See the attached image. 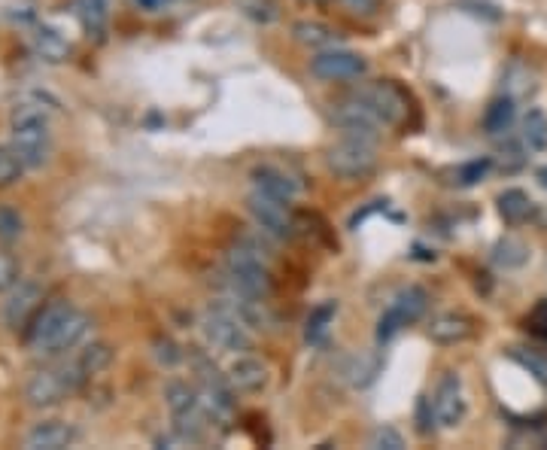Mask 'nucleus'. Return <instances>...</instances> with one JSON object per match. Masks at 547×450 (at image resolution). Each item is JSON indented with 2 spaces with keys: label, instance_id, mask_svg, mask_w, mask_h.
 <instances>
[{
  "label": "nucleus",
  "instance_id": "1",
  "mask_svg": "<svg viewBox=\"0 0 547 450\" xmlns=\"http://www.w3.org/2000/svg\"><path fill=\"white\" fill-rule=\"evenodd\" d=\"M225 277L234 292L262 298V302H268L274 292V277H271L268 259L256 241H241L225 256Z\"/></svg>",
  "mask_w": 547,
  "mask_h": 450
},
{
  "label": "nucleus",
  "instance_id": "2",
  "mask_svg": "<svg viewBox=\"0 0 547 450\" xmlns=\"http://www.w3.org/2000/svg\"><path fill=\"white\" fill-rule=\"evenodd\" d=\"M89 374L83 371L80 362L58 365V368H43L25 384V399L31 408H55L61 405L70 393H76L86 384Z\"/></svg>",
  "mask_w": 547,
  "mask_h": 450
},
{
  "label": "nucleus",
  "instance_id": "3",
  "mask_svg": "<svg viewBox=\"0 0 547 450\" xmlns=\"http://www.w3.org/2000/svg\"><path fill=\"white\" fill-rule=\"evenodd\" d=\"M350 98H356L359 104H365L383 125H402L411 113V98L408 92L393 83V80H380V83H368L359 86Z\"/></svg>",
  "mask_w": 547,
  "mask_h": 450
},
{
  "label": "nucleus",
  "instance_id": "4",
  "mask_svg": "<svg viewBox=\"0 0 547 450\" xmlns=\"http://www.w3.org/2000/svg\"><path fill=\"white\" fill-rule=\"evenodd\" d=\"M326 165L338 180L356 183V180H368L377 171V149L374 143L365 140H341L326 153Z\"/></svg>",
  "mask_w": 547,
  "mask_h": 450
},
{
  "label": "nucleus",
  "instance_id": "5",
  "mask_svg": "<svg viewBox=\"0 0 547 450\" xmlns=\"http://www.w3.org/2000/svg\"><path fill=\"white\" fill-rule=\"evenodd\" d=\"M426 308H429V295L423 286L402 289L393 298V305H389L377 320V344H389L405 326H414L417 320H423Z\"/></svg>",
  "mask_w": 547,
  "mask_h": 450
},
{
  "label": "nucleus",
  "instance_id": "6",
  "mask_svg": "<svg viewBox=\"0 0 547 450\" xmlns=\"http://www.w3.org/2000/svg\"><path fill=\"white\" fill-rule=\"evenodd\" d=\"M247 210L253 216V222L259 225V232L277 241H289L295 235V213L289 207V201L268 195L262 189H253L247 198Z\"/></svg>",
  "mask_w": 547,
  "mask_h": 450
},
{
  "label": "nucleus",
  "instance_id": "7",
  "mask_svg": "<svg viewBox=\"0 0 547 450\" xmlns=\"http://www.w3.org/2000/svg\"><path fill=\"white\" fill-rule=\"evenodd\" d=\"M201 332H204L207 344L222 350V353H247V350H253L250 329L222 308H210L201 317Z\"/></svg>",
  "mask_w": 547,
  "mask_h": 450
},
{
  "label": "nucleus",
  "instance_id": "8",
  "mask_svg": "<svg viewBox=\"0 0 547 450\" xmlns=\"http://www.w3.org/2000/svg\"><path fill=\"white\" fill-rule=\"evenodd\" d=\"M310 73L323 83H344L359 80L368 73V61L359 52L350 49H323L314 61H310Z\"/></svg>",
  "mask_w": 547,
  "mask_h": 450
},
{
  "label": "nucleus",
  "instance_id": "9",
  "mask_svg": "<svg viewBox=\"0 0 547 450\" xmlns=\"http://www.w3.org/2000/svg\"><path fill=\"white\" fill-rule=\"evenodd\" d=\"M13 146L22 156L25 168H43L52 156V134L49 122H25L13 125Z\"/></svg>",
  "mask_w": 547,
  "mask_h": 450
},
{
  "label": "nucleus",
  "instance_id": "10",
  "mask_svg": "<svg viewBox=\"0 0 547 450\" xmlns=\"http://www.w3.org/2000/svg\"><path fill=\"white\" fill-rule=\"evenodd\" d=\"M335 125H338L347 137L365 140V143H377L380 128H383V122H380L365 104H359L356 98H347L344 104L335 107Z\"/></svg>",
  "mask_w": 547,
  "mask_h": 450
},
{
  "label": "nucleus",
  "instance_id": "11",
  "mask_svg": "<svg viewBox=\"0 0 547 450\" xmlns=\"http://www.w3.org/2000/svg\"><path fill=\"white\" fill-rule=\"evenodd\" d=\"M432 408H435L438 426H444V429H456L465 420V396H462V381L456 371H447L438 381Z\"/></svg>",
  "mask_w": 547,
  "mask_h": 450
},
{
  "label": "nucleus",
  "instance_id": "12",
  "mask_svg": "<svg viewBox=\"0 0 547 450\" xmlns=\"http://www.w3.org/2000/svg\"><path fill=\"white\" fill-rule=\"evenodd\" d=\"M225 378L238 393H262L271 384V368L250 353H234Z\"/></svg>",
  "mask_w": 547,
  "mask_h": 450
},
{
  "label": "nucleus",
  "instance_id": "13",
  "mask_svg": "<svg viewBox=\"0 0 547 450\" xmlns=\"http://www.w3.org/2000/svg\"><path fill=\"white\" fill-rule=\"evenodd\" d=\"M43 302V289L37 283H22L10 289V298L4 302V323L10 329H28L31 320L37 317Z\"/></svg>",
  "mask_w": 547,
  "mask_h": 450
},
{
  "label": "nucleus",
  "instance_id": "14",
  "mask_svg": "<svg viewBox=\"0 0 547 450\" xmlns=\"http://www.w3.org/2000/svg\"><path fill=\"white\" fill-rule=\"evenodd\" d=\"M89 326H92V320H89V314H83V311H70L64 320H61V326L37 347V353H46V356H58V353H67V350H73L76 344H80L86 335H89Z\"/></svg>",
  "mask_w": 547,
  "mask_h": 450
},
{
  "label": "nucleus",
  "instance_id": "15",
  "mask_svg": "<svg viewBox=\"0 0 547 450\" xmlns=\"http://www.w3.org/2000/svg\"><path fill=\"white\" fill-rule=\"evenodd\" d=\"M475 335V320L468 314H441L429 323V338L441 347L462 344Z\"/></svg>",
  "mask_w": 547,
  "mask_h": 450
},
{
  "label": "nucleus",
  "instance_id": "16",
  "mask_svg": "<svg viewBox=\"0 0 547 450\" xmlns=\"http://www.w3.org/2000/svg\"><path fill=\"white\" fill-rule=\"evenodd\" d=\"M76 441V429L64 420H46V423H37L28 438H25V447L28 450H61V447H70Z\"/></svg>",
  "mask_w": 547,
  "mask_h": 450
},
{
  "label": "nucleus",
  "instance_id": "17",
  "mask_svg": "<svg viewBox=\"0 0 547 450\" xmlns=\"http://www.w3.org/2000/svg\"><path fill=\"white\" fill-rule=\"evenodd\" d=\"M58 113V101H52L49 95L40 92H25L16 98L13 113H10V125H25V122H49Z\"/></svg>",
  "mask_w": 547,
  "mask_h": 450
},
{
  "label": "nucleus",
  "instance_id": "18",
  "mask_svg": "<svg viewBox=\"0 0 547 450\" xmlns=\"http://www.w3.org/2000/svg\"><path fill=\"white\" fill-rule=\"evenodd\" d=\"M73 311V305L70 302H64V298H58V302H52V305H46V308H40L37 311V317L31 320V326H28V344L37 350L58 326H61V320L67 317Z\"/></svg>",
  "mask_w": 547,
  "mask_h": 450
},
{
  "label": "nucleus",
  "instance_id": "19",
  "mask_svg": "<svg viewBox=\"0 0 547 450\" xmlns=\"http://www.w3.org/2000/svg\"><path fill=\"white\" fill-rule=\"evenodd\" d=\"M253 183H256V189H262V192H268V195H277V198H283V201H292V198L298 195V189H301V183H298L292 174H286L283 168H277V165H262V168H256V171H253Z\"/></svg>",
  "mask_w": 547,
  "mask_h": 450
},
{
  "label": "nucleus",
  "instance_id": "20",
  "mask_svg": "<svg viewBox=\"0 0 547 450\" xmlns=\"http://www.w3.org/2000/svg\"><path fill=\"white\" fill-rule=\"evenodd\" d=\"M292 37L304 49H320V52L323 49H332L338 43V31L329 28V25H323V22H317V19H301V22H295L292 25Z\"/></svg>",
  "mask_w": 547,
  "mask_h": 450
},
{
  "label": "nucleus",
  "instance_id": "21",
  "mask_svg": "<svg viewBox=\"0 0 547 450\" xmlns=\"http://www.w3.org/2000/svg\"><path fill=\"white\" fill-rule=\"evenodd\" d=\"M514 119H517V98L502 95V98L490 101V107H487V113H484V131L493 134V137L508 134L511 125H514Z\"/></svg>",
  "mask_w": 547,
  "mask_h": 450
},
{
  "label": "nucleus",
  "instance_id": "22",
  "mask_svg": "<svg viewBox=\"0 0 547 450\" xmlns=\"http://www.w3.org/2000/svg\"><path fill=\"white\" fill-rule=\"evenodd\" d=\"M496 204H499V216L508 225H520V222L535 216V204H532V198L523 189H505Z\"/></svg>",
  "mask_w": 547,
  "mask_h": 450
},
{
  "label": "nucleus",
  "instance_id": "23",
  "mask_svg": "<svg viewBox=\"0 0 547 450\" xmlns=\"http://www.w3.org/2000/svg\"><path fill=\"white\" fill-rule=\"evenodd\" d=\"M335 314H338V302H323L317 305L314 311H310L307 317V326H304V341L307 344H323L329 338V329L335 323Z\"/></svg>",
  "mask_w": 547,
  "mask_h": 450
},
{
  "label": "nucleus",
  "instance_id": "24",
  "mask_svg": "<svg viewBox=\"0 0 547 450\" xmlns=\"http://www.w3.org/2000/svg\"><path fill=\"white\" fill-rule=\"evenodd\" d=\"M520 137H523V146L532 149V153H544L547 149V113L538 110V107H529V113L523 116V125H520Z\"/></svg>",
  "mask_w": 547,
  "mask_h": 450
},
{
  "label": "nucleus",
  "instance_id": "25",
  "mask_svg": "<svg viewBox=\"0 0 547 450\" xmlns=\"http://www.w3.org/2000/svg\"><path fill=\"white\" fill-rule=\"evenodd\" d=\"M34 52H37V58H43L49 64H58V61L67 58L70 43L55 28H37L34 31Z\"/></svg>",
  "mask_w": 547,
  "mask_h": 450
},
{
  "label": "nucleus",
  "instance_id": "26",
  "mask_svg": "<svg viewBox=\"0 0 547 450\" xmlns=\"http://www.w3.org/2000/svg\"><path fill=\"white\" fill-rule=\"evenodd\" d=\"M493 262L505 271L511 268H523L529 262V247L520 241V238H502L496 247H493Z\"/></svg>",
  "mask_w": 547,
  "mask_h": 450
},
{
  "label": "nucleus",
  "instance_id": "27",
  "mask_svg": "<svg viewBox=\"0 0 547 450\" xmlns=\"http://www.w3.org/2000/svg\"><path fill=\"white\" fill-rule=\"evenodd\" d=\"M493 168H496V162H493L490 156L465 162V165H459V168L453 171V177H456V186H462V189H468V186H478V183H484V180L490 177V171H493Z\"/></svg>",
  "mask_w": 547,
  "mask_h": 450
},
{
  "label": "nucleus",
  "instance_id": "28",
  "mask_svg": "<svg viewBox=\"0 0 547 450\" xmlns=\"http://www.w3.org/2000/svg\"><path fill=\"white\" fill-rule=\"evenodd\" d=\"M25 174V162L13 143H0V186H13Z\"/></svg>",
  "mask_w": 547,
  "mask_h": 450
},
{
  "label": "nucleus",
  "instance_id": "29",
  "mask_svg": "<svg viewBox=\"0 0 547 450\" xmlns=\"http://www.w3.org/2000/svg\"><path fill=\"white\" fill-rule=\"evenodd\" d=\"M80 19L89 34H104L107 28V0H80Z\"/></svg>",
  "mask_w": 547,
  "mask_h": 450
},
{
  "label": "nucleus",
  "instance_id": "30",
  "mask_svg": "<svg viewBox=\"0 0 547 450\" xmlns=\"http://www.w3.org/2000/svg\"><path fill=\"white\" fill-rule=\"evenodd\" d=\"M76 362H80V365H83V371H86L89 378H92V374L104 371V368L113 362V350H110V344H104V341H95V344H89V347L83 350V356L76 359Z\"/></svg>",
  "mask_w": 547,
  "mask_h": 450
},
{
  "label": "nucleus",
  "instance_id": "31",
  "mask_svg": "<svg viewBox=\"0 0 547 450\" xmlns=\"http://www.w3.org/2000/svg\"><path fill=\"white\" fill-rule=\"evenodd\" d=\"M22 232H25V219L19 216V210L0 204V241L13 244V241L22 238Z\"/></svg>",
  "mask_w": 547,
  "mask_h": 450
},
{
  "label": "nucleus",
  "instance_id": "32",
  "mask_svg": "<svg viewBox=\"0 0 547 450\" xmlns=\"http://www.w3.org/2000/svg\"><path fill=\"white\" fill-rule=\"evenodd\" d=\"M19 280H22L19 259L13 253H7V250H0V295L10 292L13 286H19Z\"/></svg>",
  "mask_w": 547,
  "mask_h": 450
},
{
  "label": "nucleus",
  "instance_id": "33",
  "mask_svg": "<svg viewBox=\"0 0 547 450\" xmlns=\"http://www.w3.org/2000/svg\"><path fill=\"white\" fill-rule=\"evenodd\" d=\"M238 4H241V10H244L253 22H262V25H268V22H274V19L280 16L277 0H238Z\"/></svg>",
  "mask_w": 547,
  "mask_h": 450
},
{
  "label": "nucleus",
  "instance_id": "34",
  "mask_svg": "<svg viewBox=\"0 0 547 450\" xmlns=\"http://www.w3.org/2000/svg\"><path fill=\"white\" fill-rule=\"evenodd\" d=\"M368 444L377 447V450H402V447H405V438H402V432L393 429V426H377V429L371 432V441H368Z\"/></svg>",
  "mask_w": 547,
  "mask_h": 450
},
{
  "label": "nucleus",
  "instance_id": "35",
  "mask_svg": "<svg viewBox=\"0 0 547 450\" xmlns=\"http://www.w3.org/2000/svg\"><path fill=\"white\" fill-rule=\"evenodd\" d=\"M377 368H380V362L377 359H353V368H350V374H353V378H350V384L353 387H368L374 378H377Z\"/></svg>",
  "mask_w": 547,
  "mask_h": 450
},
{
  "label": "nucleus",
  "instance_id": "36",
  "mask_svg": "<svg viewBox=\"0 0 547 450\" xmlns=\"http://www.w3.org/2000/svg\"><path fill=\"white\" fill-rule=\"evenodd\" d=\"M338 4H341L347 13L359 16V19H374V16H380V10H383V0H338Z\"/></svg>",
  "mask_w": 547,
  "mask_h": 450
},
{
  "label": "nucleus",
  "instance_id": "37",
  "mask_svg": "<svg viewBox=\"0 0 547 450\" xmlns=\"http://www.w3.org/2000/svg\"><path fill=\"white\" fill-rule=\"evenodd\" d=\"M152 347H155V359H159L162 365H168V368H174L183 359V350L171 338H155Z\"/></svg>",
  "mask_w": 547,
  "mask_h": 450
},
{
  "label": "nucleus",
  "instance_id": "38",
  "mask_svg": "<svg viewBox=\"0 0 547 450\" xmlns=\"http://www.w3.org/2000/svg\"><path fill=\"white\" fill-rule=\"evenodd\" d=\"M526 326H529V332H532V335H538L541 341H547V298L532 308V314H529Z\"/></svg>",
  "mask_w": 547,
  "mask_h": 450
},
{
  "label": "nucleus",
  "instance_id": "39",
  "mask_svg": "<svg viewBox=\"0 0 547 450\" xmlns=\"http://www.w3.org/2000/svg\"><path fill=\"white\" fill-rule=\"evenodd\" d=\"M435 423H438V420H435L432 399H426V396H423V399L417 402V429H420L423 435H429V432L435 429Z\"/></svg>",
  "mask_w": 547,
  "mask_h": 450
},
{
  "label": "nucleus",
  "instance_id": "40",
  "mask_svg": "<svg viewBox=\"0 0 547 450\" xmlns=\"http://www.w3.org/2000/svg\"><path fill=\"white\" fill-rule=\"evenodd\" d=\"M523 162H526V156H523V149H520L517 143H508V146L502 149V159H499V168L511 174V171L523 168Z\"/></svg>",
  "mask_w": 547,
  "mask_h": 450
},
{
  "label": "nucleus",
  "instance_id": "41",
  "mask_svg": "<svg viewBox=\"0 0 547 450\" xmlns=\"http://www.w3.org/2000/svg\"><path fill=\"white\" fill-rule=\"evenodd\" d=\"M514 359H517V362H523L526 368H532V371L538 374V381H544V384H547V365H544L538 356H523V353H514Z\"/></svg>",
  "mask_w": 547,
  "mask_h": 450
},
{
  "label": "nucleus",
  "instance_id": "42",
  "mask_svg": "<svg viewBox=\"0 0 547 450\" xmlns=\"http://www.w3.org/2000/svg\"><path fill=\"white\" fill-rule=\"evenodd\" d=\"M535 180H538V186H541V189H547V165L535 171Z\"/></svg>",
  "mask_w": 547,
  "mask_h": 450
},
{
  "label": "nucleus",
  "instance_id": "43",
  "mask_svg": "<svg viewBox=\"0 0 547 450\" xmlns=\"http://www.w3.org/2000/svg\"><path fill=\"white\" fill-rule=\"evenodd\" d=\"M159 4H162V0H140V7H146V10H155Z\"/></svg>",
  "mask_w": 547,
  "mask_h": 450
},
{
  "label": "nucleus",
  "instance_id": "44",
  "mask_svg": "<svg viewBox=\"0 0 547 450\" xmlns=\"http://www.w3.org/2000/svg\"><path fill=\"white\" fill-rule=\"evenodd\" d=\"M301 4H326V0H301Z\"/></svg>",
  "mask_w": 547,
  "mask_h": 450
}]
</instances>
